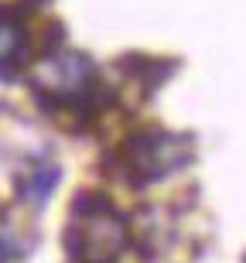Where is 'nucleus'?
<instances>
[{
	"label": "nucleus",
	"mask_w": 246,
	"mask_h": 263,
	"mask_svg": "<svg viewBox=\"0 0 246 263\" xmlns=\"http://www.w3.org/2000/svg\"><path fill=\"white\" fill-rule=\"evenodd\" d=\"M130 243V226L106 195L79 192L72 202L65 250L82 263H113Z\"/></svg>",
	"instance_id": "obj_1"
},
{
	"label": "nucleus",
	"mask_w": 246,
	"mask_h": 263,
	"mask_svg": "<svg viewBox=\"0 0 246 263\" xmlns=\"http://www.w3.org/2000/svg\"><path fill=\"white\" fill-rule=\"evenodd\" d=\"M106 161L113 167L109 175L123 178L134 188H144L150 181H161L164 175H171L178 167H185L192 161V144H188V137L150 127V130H140V134L127 137Z\"/></svg>",
	"instance_id": "obj_2"
},
{
	"label": "nucleus",
	"mask_w": 246,
	"mask_h": 263,
	"mask_svg": "<svg viewBox=\"0 0 246 263\" xmlns=\"http://www.w3.org/2000/svg\"><path fill=\"white\" fill-rule=\"evenodd\" d=\"M38 96L45 103H59V99H69L75 92H82L86 86L96 82V72H92V62L79 51H45L34 65V76H31Z\"/></svg>",
	"instance_id": "obj_3"
},
{
	"label": "nucleus",
	"mask_w": 246,
	"mask_h": 263,
	"mask_svg": "<svg viewBox=\"0 0 246 263\" xmlns=\"http://www.w3.org/2000/svg\"><path fill=\"white\" fill-rule=\"evenodd\" d=\"M24 51H28V31L21 10L0 4V76H10L17 68L24 62Z\"/></svg>",
	"instance_id": "obj_4"
},
{
	"label": "nucleus",
	"mask_w": 246,
	"mask_h": 263,
	"mask_svg": "<svg viewBox=\"0 0 246 263\" xmlns=\"http://www.w3.org/2000/svg\"><path fill=\"white\" fill-rule=\"evenodd\" d=\"M62 181V171L59 164H48V161H41V164H31L24 175L17 178V195L21 202L28 205H45L51 198V192H55V185Z\"/></svg>",
	"instance_id": "obj_5"
},
{
	"label": "nucleus",
	"mask_w": 246,
	"mask_h": 263,
	"mask_svg": "<svg viewBox=\"0 0 246 263\" xmlns=\"http://www.w3.org/2000/svg\"><path fill=\"white\" fill-rule=\"evenodd\" d=\"M10 260H14V246L0 236V263H10Z\"/></svg>",
	"instance_id": "obj_6"
},
{
	"label": "nucleus",
	"mask_w": 246,
	"mask_h": 263,
	"mask_svg": "<svg viewBox=\"0 0 246 263\" xmlns=\"http://www.w3.org/2000/svg\"><path fill=\"white\" fill-rule=\"evenodd\" d=\"M243 263H246V260H243Z\"/></svg>",
	"instance_id": "obj_7"
}]
</instances>
